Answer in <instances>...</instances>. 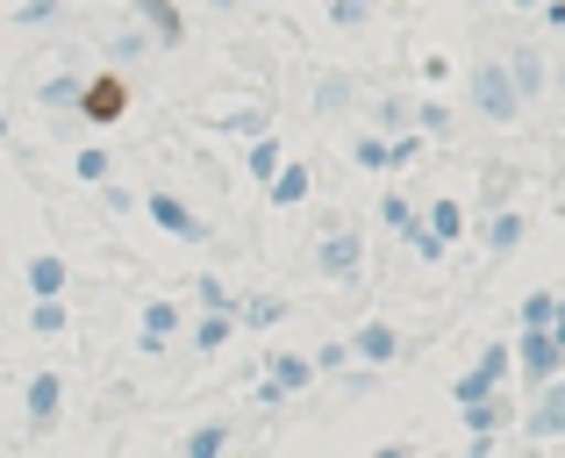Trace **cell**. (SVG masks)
Here are the masks:
<instances>
[{"instance_id":"1","label":"cell","mask_w":565,"mask_h":458,"mask_svg":"<svg viewBox=\"0 0 565 458\" xmlns=\"http://www.w3.org/2000/svg\"><path fill=\"white\" fill-rule=\"evenodd\" d=\"M129 72H115V65H100V72H86L79 86H72V108H79V123H94V129H108V123H122L129 115Z\"/></svg>"},{"instance_id":"2","label":"cell","mask_w":565,"mask_h":458,"mask_svg":"<svg viewBox=\"0 0 565 458\" xmlns=\"http://www.w3.org/2000/svg\"><path fill=\"white\" fill-rule=\"evenodd\" d=\"M151 22H158V36H166V43L186 36V22H180V8H172V0H151Z\"/></svg>"}]
</instances>
